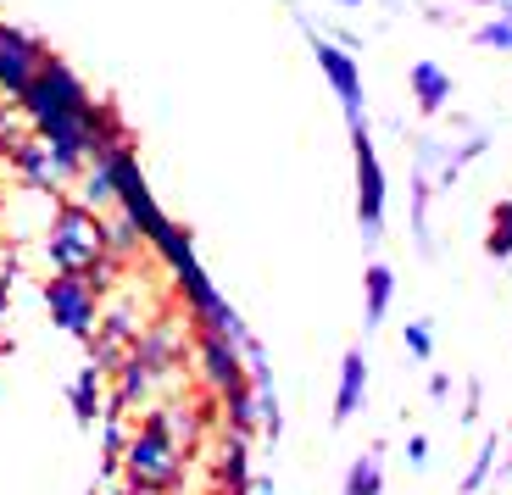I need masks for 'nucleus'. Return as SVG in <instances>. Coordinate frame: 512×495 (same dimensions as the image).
Returning a JSON list of instances; mask_svg holds the SVG:
<instances>
[{"mask_svg": "<svg viewBox=\"0 0 512 495\" xmlns=\"http://www.w3.org/2000/svg\"><path fill=\"white\" fill-rule=\"evenodd\" d=\"M23 112L28 128L39 140H51L56 151H73L90 162V117H95V95L84 89V78L62 62V56H45L34 73V84L23 89Z\"/></svg>", "mask_w": 512, "mask_h": 495, "instance_id": "f257e3e1", "label": "nucleus"}, {"mask_svg": "<svg viewBox=\"0 0 512 495\" xmlns=\"http://www.w3.org/2000/svg\"><path fill=\"white\" fill-rule=\"evenodd\" d=\"M45 262H51V273H78V279H90L95 290H106V284H112L106 217L84 201H62L51 234H45Z\"/></svg>", "mask_w": 512, "mask_h": 495, "instance_id": "f03ea898", "label": "nucleus"}, {"mask_svg": "<svg viewBox=\"0 0 512 495\" xmlns=\"http://www.w3.org/2000/svg\"><path fill=\"white\" fill-rule=\"evenodd\" d=\"M123 473H128V484H134L140 495L179 490L184 484V445H173L151 418H145L140 429L128 434V445H123Z\"/></svg>", "mask_w": 512, "mask_h": 495, "instance_id": "7ed1b4c3", "label": "nucleus"}, {"mask_svg": "<svg viewBox=\"0 0 512 495\" xmlns=\"http://www.w3.org/2000/svg\"><path fill=\"white\" fill-rule=\"evenodd\" d=\"M6 162H12V173L23 178V184H34V190H45V195H62L67 184H78V173H84V156L56 151L51 140H39L34 128L6 140Z\"/></svg>", "mask_w": 512, "mask_h": 495, "instance_id": "20e7f679", "label": "nucleus"}, {"mask_svg": "<svg viewBox=\"0 0 512 495\" xmlns=\"http://www.w3.org/2000/svg\"><path fill=\"white\" fill-rule=\"evenodd\" d=\"M45 312L62 334L73 340H95V323H101V290L90 279H78V273H51L45 284Z\"/></svg>", "mask_w": 512, "mask_h": 495, "instance_id": "39448f33", "label": "nucleus"}, {"mask_svg": "<svg viewBox=\"0 0 512 495\" xmlns=\"http://www.w3.org/2000/svg\"><path fill=\"white\" fill-rule=\"evenodd\" d=\"M351 128V151H357V217H362V240L379 245L384 229V167L379 151L368 140V123H346Z\"/></svg>", "mask_w": 512, "mask_h": 495, "instance_id": "423d86ee", "label": "nucleus"}, {"mask_svg": "<svg viewBox=\"0 0 512 495\" xmlns=\"http://www.w3.org/2000/svg\"><path fill=\"white\" fill-rule=\"evenodd\" d=\"M45 56H51V51H45L34 34L0 23V95H6V101H23V89L34 84V73H39Z\"/></svg>", "mask_w": 512, "mask_h": 495, "instance_id": "0eeeda50", "label": "nucleus"}, {"mask_svg": "<svg viewBox=\"0 0 512 495\" xmlns=\"http://www.w3.org/2000/svg\"><path fill=\"white\" fill-rule=\"evenodd\" d=\"M312 56H318L323 78H329L334 101L346 106V123H362V67H357V51H346V45L312 34Z\"/></svg>", "mask_w": 512, "mask_h": 495, "instance_id": "6e6552de", "label": "nucleus"}, {"mask_svg": "<svg viewBox=\"0 0 512 495\" xmlns=\"http://www.w3.org/2000/svg\"><path fill=\"white\" fill-rule=\"evenodd\" d=\"M195 362H201V379L212 384V390H234V384H251L245 379V351L234 334L223 329H195Z\"/></svg>", "mask_w": 512, "mask_h": 495, "instance_id": "1a4fd4ad", "label": "nucleus"}, {"mask_svg": "<svg viewBox=\"0 0 512 495\" xmlns=\"http://www.w3.org/2000/svg\"><path fill=\"white\" fill-rule=\"evenodd\" d=\"M407 84H412V106H418L423 117H440L451 106V95H457V78L446 73L440 62H412V73H407Z\"/></svg>", "mask_w": 512, "mask_h": 495, "instance_id": "9d476101", "label": "nucleus"}, {"mask_svg": "<svg viewBox=\"0 0 512 495\" xmlns=\"http://www.w3.org/2000/svg\"><path fill=\"white\" fill-rule=\"evenodd\" d=\"M134 356H140L145 368L162 379V373H173L184 362V334L173 329V323H151V329L134 334Z\"/></svg>", "mask_w": 512, "mask_h": 495, "instance_id": "9b49d317", "label": "nucleus"}, {"mask_svg": "<svg viewBox=\"0 0 512 495\" xmlns=\"http://www.w3.org/2000/svg\"><path fill=\"white\" fill-rule=\"evenodd\" d=\"M368 395V356L362 351H346L340 356V395H334V423H351Z\"/></svg>", "mask_w": 512, "mask_h": 495, "instance_id": "f8f14e48", "label": "nucleus"}, {"mask_svg": "<svg viewBox=\"0 0 512 495\" xmlns=\"http://www.w3.org/2000/svg\"><path fill=\"white\" fill-rule=\"evenodd\" d=\"M78 201L95 206V212H117V178H112V162L106 156H90L84 162V173H78Z\"/></svg>", "mask_w": 512, "mask_h": 495, "instance_id": "ddd939ff", "label": "nucleus"}, {"mask_svg": "<svg viewBox=\"0 0 512 495\" xmlns=\"http://www.w3.org/2000/svg\"><path fill=\"white\" fill-rule=\"evenodd\" d=\"M218 490L223 495H245L251 490V457H245V434H229L218 451Z\"/></svg>", "mask_w": 512, "mask_h": 495, "instance_id": "4468645a", "label": "nucleus"}, {"mask_svg": "<svg viewBox=\"0 0 512 495\" xmlns=\"http://www.w3.org/2000/svg\"><path fill=\"white\" fill-rule=\"evenodd\" d=\"M362 318H368V329H379L384 323V312H390V295H396V273L384 262H368V279H362Z\"/></svg>", "mask_w": 512, "mask_h": 495, "instance_id": "2eb2a0df", "label": "nucleus"}, {"mask_svg": "<svg viewBox=\"0 0 512 495\" xmlns=\"http://www.w3.org/2000/svg\"><path fill=\"white\" fill-rule=\"evenodd\" d=\"M151 384H156V373L145 368V362H140V356H134V351H128L123 362H117V412L140 407V401H145V390H151Z\"/></svg>", "mask_w": 512, "mask_h": 495, "instance_id": "dca6fc26", "label": "nucleus"}, {"mask_svg": "<svg viewBox=\"0 0 512 495\" xmlns=\"http://www.w3.org/2000/svg\"><path fill=\"white\" fill-rule=\"evenodd\" d=\"M485 256H496V262H507V256H512V201H496V206H490Z\"/></svg>", "mask_w": 512, "mask_h": 495, "instance_id": "f3484780", "label": "nucleus"}, {"mask_svg": "<svg viewBox=\"0 0 512 495\" xmlns=\"http://www.w3.org/2000/svg\"><path fill=\"white\" fill-rule=\"evenodd\" d=\"M73 412H78V423L101 418V368H84L73 379Z\"/></svg>", "mask_w": 512, "mask_h": 495, "instance_id": "a211bd4d", "label": "nucleus"}, {"mask_svg": "<svg viewBox=\"0 0 512 495\" xmlns=\"http://www.w3.org/2000/svg\"><path fill=\"white\" fill-rule=\"evenodd\" d=\"M496 12H501V17H490V23L474 28V45H479V51H512V0H501Z\"/></svg>", "mask_w": 512, "mask_h": 495, "instance_id": "6ab92c4d", "label": "nucleus"}, {"mask_svg": "<svg viewBox=\"0 0 512 495\" xmlns=\"http://www.w3.org/2000/svg\"><path fill=\"white\" fill-rule=\"evenodd\" d=\"M384 490V473H379V451H368V457L351 462L346 473V495H379Z\"/></svg>", "mask_w": 512, "mask_h": 495, "instance_id": "aec40b11", "label": "nucleus"}, {"mask_svg": "<svg viewBox=\"0 0 512 495\" xmlns=\"http://www.w3.org/2000/svg\"><path fill=\"white\" fill-rule=\"evenodd\" d=\"M401 340H407V351L418 356V362H429V356H435V329H429V323H407V334H401Z\"/></svg>", "mask_w": 512, "mask_h": 495, "instance_id": "412c9836", "label": "nucleus"}, {"mask_svg": "<svg viewBox=\"0 0 512 495\" xmlns=\"http://www.w3.org/2000/svg\"><path fill=\"white\" fill-rule=\"evenodd\" d=\"M490 457H496V445H485V451H479V462H474V473L462 479V490H479V484H485V473H490Z\"/></svg>", "mask_w": 512, "mask_h": 495, "instance_id": "4be33fe9", "label": "nucleus"}, {"mask_svg": "<svg viewBox=\"0 0 512 495\" xmlns=\"http://www.w3.org/2000/svg\"><path fill=\"white\" fill-rule=\"evenodd\" d=\"M423 457H429V440H418V434H412V440H407V462H423Z\"/></svg>", "mask_w": 512, "mask_h": 495, "instance_id": "5701e85b", "label": "nucleus"}, {"mask_svg": "<svg viewBox=\"0 0 512 495\" xmlns=\"http://www.w3.org/2000/svg\"><path fill=\"white\" fill-rule=\"evenodd\" d=\"M0 223H6V178H0Z\"/></svg>", "mask_w": 512, "mask_h": 495, "instance_id": "b1692460", "label": "nucleus"}, {"mask_svg": "<svg viewBox=\"0 0 512 495\" xmlns=\"http://www.w3.org/2000/svg\"><path fill=\"white\" fill-rule=\"evenodd\" d=\"M457 6H501V0H457Z\"/></svg>", "mask_w": 512, "mask_h": 495, "instance_id": "393cba45", "label": "nucleus"}, {"mask_svg": "<svg viewBox=\"0 0 512 495\" xmlns=\"http://www.w3.org/2000/svg\"><path fill=\"white\" fill-rule=\"evenodd\" d=\"M6 140H12V134H0V162H6Z\"/></svg>", "mask_w": 512, "mask_h": 495, "instance_id": "a878e982", "label": "nucleus"}, {"mask_svg": "<svg viewBox=\"0 0 512 495\" xmlns=\"http://www.w3.org/2000/svg\"><path fill=\"white\" fill-rule=\"evenodd\" d=\"M0 318H6V290H0Z\"/></svg>", "mask_w": 512, "mask_h": 495, "instance_id": "bb28decb", "label": "nucleus"}, {"mask_svg": "<svg viewBox=\"0 0 512 495\" xmlns=\"http://www.w3.org/2000/svg\"><path fill=\"white\" fill-rule=\"evenodd\" d=\"M340 6H362V0H340Z\"/></svg>", "mask_w": 512, "mask_h": 495, "instance_id": "cd10ccee", "label": "nucleus"}]
</instances>
